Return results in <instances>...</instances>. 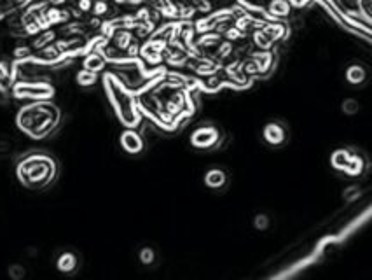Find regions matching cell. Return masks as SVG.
I'll return each mask as SVG.
<instances>
[{
    "instance_id": "14",
    "label": "cell",
    "mask_w": 372,
    "mask_h": 280,
    "mask_svg": "<svg viewBox=\"0 0 372 280\" xmlns=\"http://www.w3.org/2000/svg\"><path fill=\"white\" fill-rule=\"evenodd\" d=\"M75 265L74 258L72 256H63L61 259H59V270H63V272H68V270H72Z\"/></svg>"
},
{
    "instance_id": "8",
    "label": "cell",
    "mask_w": 372,
    "mask_h": 280,
    "mask_svg": "<svg viewBox=\"0 0 372 280\" xmlns=\"http://www.w3.org/2000/svg\"><path fill=\"white\" fill-rule=\"evenodd\" d=\"M346 79L351 82V84H358V82H362L365 79V70L362 69L360 65L350 67L346 72Z\"/></svg>"
},
{
    "instance_id": "13",
    "label": "cell",
    "mask_w": 372,
    "mask_h": 280,
    "mask_svg": "<svg viewBox=\"0 0 372 280\" xmlns=\"http://www.w3.org/2000/svg\"><path fill=\"white\" fill-rule=\"evenodd\" d=\"M14 58L18 62H23V60L32 58V48H26V46H19V48L14 49Z\"/></svg>"
},
{
    "instance_id": "11",
    "label": "cell",
    "mask_w": 372,
    "mask_h": 280,
    "mask_svg": "<svg viewBox=\"0 0 372 280\" xmlns=\"http://www.w3.org/2000/svg\"><path fill=\"white\" fill-rule=\"evenodd\" d=\"M77 82L81 86H93L96 82V74L89 70H81L77 74Z\"/></svg>"
},
{
    "instance_id": "5",
    "label": "cell",
    "mask_w": 372,
    "mask_h": 280,
    "mask_svg": "<svg viewBox=\"0 0 372 280\" xmlns=\"http://www.w3.org/2000/svg\"><path fill=\"white\" fill-rule=\"evenodd\" d=\"M121 142H122V147H124L126 151H129V152L140 151V149H142L140 137H138L135 132H131V130H128V132L122 133V135H121Z\"/></svg>"
},
{
    "instance_id": "2",
    "label": "cell",
    "mask_w": 372,
    "mask_h": 280,
    "mask_svg": "<svg viewBox=\"0 0 372 280\" xmlns=\"http://www.w3.org/2000/svg\"><path fill=\"white\" fill-rule=\"evenodd\" d=\"M39 161H41V158H33V159L25 161L19 166V175H21V179L25 181V184H44V182L51 177L53 170H51L49 161H46L44 165L41 166V170H37Z\"/></svg>"
},
{
    "instance_id": "16",
    "label": "cell",
    "mask_w": 372,
    "mask_h": 280,
    "mask_svg": "<svg viewBox=\"0 0 372 280\" xmlns=\"http://www.w3.org/2000/svg\"><path fill=\"white\" fill-rule=\"evenodd\" d=\"M343 109L348 112V114H353V112L358 111V103L355 102V100H346V102L343 103Z\"/></svg>"
},
{
    "instance_id": "6",
    "label": "cell",
    "mask_w": 372,
    "mask_h": 280,
    "mask_svg": "<svg viewBox=\"0 0 372 280\" xmlns=\"http://www.w3.org/2000/svg\"><path fill=\"white\" fill-rule=\"evenodd\" d=\"M112 37H114V48H117L119 51H126L133 42V35L129 30H117Z\"/></svg>"
},
{
    "instance_id": "12",
    "label": "cell",
    "mask_w": 372,
    "mask_h": 280,
    "mask_svg": "<svg viewBox=\"0 0 372 280\" xmlns=\"http://www.w3.org/2000/svg\"><path fill=\"white\" fill-rule=\"evenodd\" d=\"M108 9H110V7H108L107 2H104V0H96V4H93V9H91V11H93V14H95L96 18H98V16L107 14Z\"/></svg>"
},
{
    "instance_id": "17",
    "label": "cell",
    "mask_w": 372,
    "mask_h": 280,
    "mask_svg": "<svg viewBox=\"0 0 372 280\" xmlns=\"http://www.w3.org/2000/svg\"><path fill=\"white\" fill-rule=\"evenodd\" d=\"M358 4H360V9H362V12H364V16L369 18V12H371V0H358Z\"/></svg>"
},
{
    "instance_id": "3",
    "label": "cell",
    "mask_w": 372,
    "mask_h": 280,
    "mask_svg": "<svg viewBox=\"0 0 372 280\" xmlns=\"http://www.w3.org/2000/svg\"><path fill=\"white\" fill-rule=\"evenodd\" d=\"M54 89L46 82H16L12 88V95L16 98L26 100H48L53 96Z\"/></svg>"
},
{
    "instance_id": "18",
    "label": "cell",
    "mask_w": 372,
    "mask_h": 280,
    "mask_svg": "<svg viewBox=\"0 0 372 280\" xmlns=\"http://www.w3.org/2000/svg\"><path fill=\"white\" fill-rule=\"evenodd\" d=\"M63 2H65V0H51V4H53V5H58V4H63Z\"/></svg>"
},
{
    "instance_id": "7",
    "label": "cell",
    "mask_w": 372,
    "mask_h": 280,
    "mask_svg": "<svg viewBox=\"0 0 372 280\" xmlns=\"http://www.w3.org/2000/svg\"><path fill=\"white\" fill-rule=\"evenodd\" d=\"M53 39H54V32H53V30H46V32H42L41 35H37V37L33 39L32 48L42 49V48H46V46H49V42H51Z\"/></svg>"
},
{
    "instance_id": "4",
    "label": "cell",
    "mask_w": 372,
    "mask_h": 280,
    "mask_svg": "<svg viewBox=\"0 0 372 280\" xmlns=\"http://www.w3.org/2000/svg\"><path fill=\"white\" fill-rule=\"evenodd\" d=\"M105 63H107V60L104 58V55L100 51H89L88 55H86L84 62H82V65H84V70H89V72H100V70L104 69Z\"/></svg>"
},
{
    "instance_id": "10",
    "label": "cell",
    "mask_w": 372,
    "mask_h": 280,
    "mask_svg": "<svg viewBox=\"0 0 372 280\" xmlns=\"http://www.w3.org/2000/svg\"><path fill=\"white\" fill-rule=\"evenodd\" d=\"M269 11H271V14L287 16L290 12V5H288L287 0H273L271 5H269Z\"/></svg>"
},
{
    "instance_id": "15",
    "label": "cell",
    "mask_w": 372,
    "mask_h": 280,
    "mask_svg": "<svg viewBox=\"0 0 372 280\" xmlns=\"http://www.w3.org/2000/svg\"><path fill=\"white\" fill-rule=\"evenodd\" d=\"M77 9L81 12H89L93 9V0H77Z\"/></svg>"
},
{
    "instance_id": "1",
    "label": "cell",
    "mask_w": 372,
    "mask_h": 280,
    "mask_svg": "<svg viewBox=\"0 0 372 280\" xmlns=\"http://www.w3.org/2000/svg\"><path fill=\"white\" fill-rule=\"evenodd\" d=\"M58 119V111L48 103H37L25 107L18 116V123L25 132L33 137H41L53 128Z\"/></svg>"
},
{
    "instance_id": "9",
    "label": "cell",
    "mask_w": 372,
    "mask_h": 280,
    "mask_svg": "<svg viewBox=\"0 0 372 280\" xmlns=\"http://www.w3.org/2000/svg\"><path fill=\"white\" fill-rule=\"evenodd\" d=\"M264 137L269 142H281L283 140V130L278 125H267L264 130Z\"/></svg>"
}]
</instances>
